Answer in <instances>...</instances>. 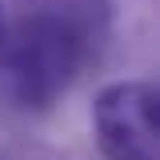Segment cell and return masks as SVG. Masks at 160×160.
I'll return each instance as SVG.
<instances>
[{"instance_id":"6da1fadb","label":"cell","mask_w":160,"mask_h":160,"mask_svg":"<svg viewBox=\"0 0 160 160\" xmlns=\"http://www.w3.org/2000/svg\"><path fill=\"white\" fill-rule=\"evenodd\" d=\"M80 68V36L72 24L56 16L24 20L8 48V72L16 84V96L32 108H48L68 88Z\"/></svg>"},{"instance_id":"7a4b0ae2","label":"cell","mask_w":160,"mask_h":160,"mask_svg":"<svg viewBox=\"0 0 160 160\" xmlns=\"http://www.w3.org/2000/svg\"><path fill=\"white\" fill-rule=\"evenodd\" d=\"M92 124L108 160H156L160 96L152 84H108L92 104Z\"/></svg>"}]
</instances>
